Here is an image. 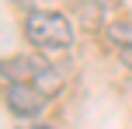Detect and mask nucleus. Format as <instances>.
<instances>
[{"instance_id":"obj_7","label":"nucleus","mask_w":132,"mask_h":129,"mask_svg":"<svg viewBox=\"0 0 132 129\" xmlns=\"http://www.w3.org/2000/svg\"><path fill=\"white\" fill-rule=\"evenodd\" d=\"M38 129H52V126H38Z\"/></svg>"},{"instance_id":"obj_5","label":"nucleus","mask_w":132,"mask_h":129,"mask_svg":"<svg viewBox=\"0 0 132 129\" xmlns=\"http://www.w3.org/2000/svg\"><path fill=\"white\" fill-rule=\"evenodd\" d=\"M104 32H108V39L115 42V49H132V21H129V18H115V21H108Z\"/></svg>"},{"instance_id":"obj_3","label":"nucleus","mask_w":132,"mask_h":129,"mask_svg":"<svg viewBox=\"0 0 132 129\" xmlns=\"http://www.w3.org/2000/svg\"><path fill=\"white\" fill-rule=\"evenodd\" d=\"M42 66H45V56H42V52L7 56V59H4V84H31Z\"/></svg>"},{"instance_id":"obj_2","label":"nucleus","mask_w":132,"mask_h":129,"mask_svg":"<svg viewBox=\"0 0 132 129\" xmlns=\"http://www.w3.org/2000/svg\"><path fill=\"white\" fill-rule=\"evenodd\" d=\"M4 105L18 119H38L49 108V98L35 84H4Z\"/></svg>"},{"instance_id":"obj_1","label":"nucleus","mask_w":132,"mask_h":129,"mask_svg":"<svg viewBox=\"0 0 132 129\" xmlns=\"http://www.w3.org/2000/svg\"><path fill=\"white\" fill-rule=\"evenodd\" d=\"M21 35H24V42L31 49H70L73 45V21L66 18L63 11H42V7H35V11L24 14V21H21Z\"/></svg>"},{"instance_id":"obj_4","label":"nucleus","mask_w":132,"mask_h":129,"mask_svg":"<svg viewBox=\"0 0 132 129\" xmlns=\"http://www.w3.org/2000/svg\"><path fill=\"white\" fill-rule=\"evenodd\" d=\"M31 84H35V87H38L42 94L49 98V101H52V98H59V94H63V87H66V77H63V70H59V66H52V63L45 59V66L38 70V77H35Z\"/></svg>"},{"instance_id":"obj_6","label":"nucleus","mask_w":132,"mask_h":129,"mask_svg":"<svg viewBox=\"0 0 132 129\" xmlns=\"http://www.w3.org/2000/svg\"><path fill=\"white\" fill-rule=\"evenodd\" d=\"M118 59H122V66L132 73V49H118Z\"/></svg>"}]
</instances>
